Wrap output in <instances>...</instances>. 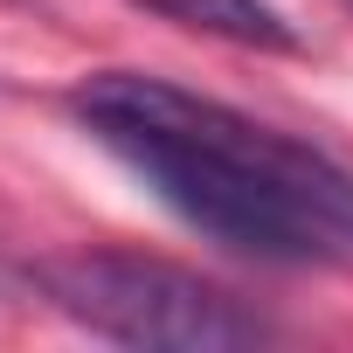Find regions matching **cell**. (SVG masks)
I'll use <instances>...</instances> for the list:
<instances>
[{
    "instance_id": "cell-1",
    "label": "cell",
    "mask_w": 353,
    "mask_h": 353,
    "mask_svg": "<svg viewBox=\"0 0 353 353\" xmlns=\"http://www.w3.org/2000/svg\"><path fill=\"white\" fill-rule=\"evenodd\" d=\"M70 111L188 229L215 236L222 250L256 263L353 256V166L332 152L139 70L83 77Z\"/></svg>"
},
{
    "instance_id": "cell-2",
    "label": "cell",
    "mask_w": 353,
    "mask_h": 353,
    "mask_svg": "<svg viewBox=\"0 0 353 353\" xmlns=\"http://www.w3.org/2000/svg\"><path fill=\"white\" fill-rule=\"evenodd\" d=\"M28 277L42 284V298L63 319H77L118 346L229 353V346H256L270 332L222 284H208L181 263H159V256H132V250H63V256H42Z\"/></svg>"
},
{
    "instance_id": "cell-3",
    "label": "cell",
    "mask_w": 353,
    "mask_h": 353,
    "mask_svg": "<svg viewBox=\"0 0 353 353\" xmlns=\"http://www.w3.org/2000/svg\"><path fill=\"white\" fill-rule=\"evenodd\" d=\"M132 8L173 21V28H194L236 49H298V28L270 8V0H132Z\"/></svg>"
}]
</instances>
